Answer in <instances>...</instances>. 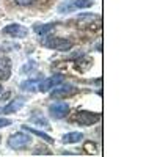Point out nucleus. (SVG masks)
Here are the masks:
<instances>
[{"mask_svg": "<svg viewBox=\"0 0 157 157\" xmlns=\"http://www.w3.org/2000/svg\"><path fill=\"white\" fill-rule=\"evenodd\" d=\"M5 35H10L13 38H25L29 35V30L27 27H24V25H19V24H10L2 30Z\"/></svg>", "mask_w": 157, "mask_h": 157, "instance_id": "nucleus-6", "label": "nucleus"}, {"mask_svg": "<svg viewBox=\"0 0 157 157\" xmlns=\"http://www.w3.org/2000/svg\"><path fill=\"white\" fill-rule=\"evenodd\" d=\"M63 75H60V74H57V75H52L50 78H46V80H43V82H39V85H38V90L39 91H43V93H46V91H49L54 85H57V83H60V82H63Z\"/></svg>", "mask_w": 157, "mask_h": 157, "instance_id": "nucleus-8", "label": "nucleus"}, {"mask_svg": "<svg viewBox=\"0 0 157 157\" xmlns=\"http://www.w3.org/2000/svg\"><path fill=\"white\" fill-rule=\"evenodd\" d=\"M11 74V61L10 58H0V80H6Z\"/></svg>", "mask_w": 157, "mask_h": 157, "instance_id": "nucleus-10", "label": "nucleus"}, {"mask_svg": "<svg viewBox=\"0 0 157 157\" xmlns=\"http://www.w3.org/2000/svg\"><path fill=\"white\" fill-rule=\"evenodd\" d=\"M10 124H11L10 120H6V118H0V127H6V126H10Z\"/></svg>", "mask_w": 157, "mask_h": 157, "instance_id": "nucleus-18", "label": "nucleus"}, {"mask_svg": "<svg viewBox=\"0 0 157 157\" xmlns=\"http://www.w3.org/2000/svg\"><path fill=\"white\" fill-rule=\"evenodd\" d=\"M101 120V115L99 113H93V112H88V110H80L74 115V121H77L78 124L82 126H91V124H96Z\"/></svg>", "mask_w": 157, "mask_h": 157, "instance_id": "nucleus-1", "label": "nucleus"}, {"mask_svg": "<svg viewBox=\"0 0 157 157\" xmlns=\"http://www.w3.org/2000/svg\"><path fill=\"white\" fill-rule=\"evenodd\" d=\"M69 113V105L64 102H57V104H50L49 107V115L55 120H61Z\"/></svg>", "mask_w": 157, "mask_h": 157, "instance_id": "nucleus-5", "label": "nucleus"}, {"mask_svg": "<svg viewBox=\"0 0 157 157\" xmlns=\"http://www.w3.org/2000/svg\"><path fill=\"white\" fill-rule=\"evenodd\" d=\"M77 91V88L75 86H72V85H69V83H64V85H61L60 88H57V90H54L50 93V96H54V98H61V96H71V94H74Z\"/></svg>", "mask_w": 157, "mask_h": 157, "instance_id": "nucleus-9", "label": "nucleus"}, {"mask_svg": "<svg viewBox=\"0 0 157 157\" xmlns=\"http://www.w3.org/2000/svg\"><path fill=\"white\" fill-rule=\"evenodd\" d=\"M36 2V0H14V3H17L19 6H30Z\"/></svg>", "mask_w": 157, "mask_h": 157, "instance_id": "nucleus-17", "label": "nucleus"}, {"mask_svg": "<svg viewBox=\"0 0 157 157\" xmlns=\"http://www.w3.org/2000/svg\"><path fill=\"white\" fill-rule=\"evenodd\" d=\"M55 29V24H44V25H41V24H38V25H35V30H36V33L38 35H47L49 32H52Z\"/></svg>", "mask_w": 157, "mask_h": 157, "instance_id": "nucleus-14", "label": "nucleus"}, {"mask_svg": "<svg viewBox=\"0 0 157 157\" xmlns=\"http://www.w3.org/2000/svg\"><path fill=\"white\" fill-rule=\"evenodd\" d=\"M30 143H32V137L24 132H17L8 138V146L13 149H22L25 146H29Z\"/></svg>", "mask_w": 157, "mask_h": 157, "instance_id": "nucleus-2", "label": "nucleus"}, {"mask_svg": "<svg viewBox=\"0 0 157 157\" xmlns=\"http://www.w3.org/2000/svg\"><path fill=\"white\" fill-rule=\"evenodd\" d=\"M22 129L25 130V132H33L35 135L41 137V138H43V140H46L47 143H54V138H52L50 135H47V134L41 132V130H38V129H33V127H29V126H22Z\"/></svg>", "mask_w": 157, "mask_h": 157, "instance_id": "nucleus-11", "label": "nucleus"}, {"mask_svg": "<svg viewBox=\"0 0 157 157\" xmlns=\"http://www.w3.org/2000/svg\"><path fill=\"white\" fill-rule=\"evenodd\" d=\"M36 68H38V64H36L35 61H29L27 64H24L21 71L25 74V72H32V71H33V69H36Z\"/></svg>", "mask_w": 157, "mask_h": 157, "instance_id": "nucleus-16", "label": "nucleus"}, {"mask_svg": "<svg viewBox=\"0 0 157 157\" xmlns=\"http://www.w3.org/2000/svg\"><path fill=\"white\" fill-rule=\"evenodd\" d=\"M38 85H39L38 78H30V80L22 82V83H21V88L25 90V91H36V90H38Z\"/></svg>", "mask_w": 157, "mask_h": 157, "instance_id": "nucleus-12", "label": "nucleus"}, {"mask_svg": "<svg viewBox=\"0 0 157 157\" xmlns=\"http://www.w3.org/2000/svg\"><path fill=\"white\" fill-rule=\"evenodd\" d=\"M85 152H88V154H96V152H98V145H96V143H93V141H86V143H85Z\"/></svg>", "mask_w": 157, "mask_h": 157, "instance_id": "nucleus-15", "label": "nucleus"}, {"mask_svg": "<svg viewBox=\"0 0 157 157\" xmlns=\"http://www.w3.org/2000/svg\"><path fill=\"white\" fill-rule=\"evenodd\" d=\"M46 47L55 49V50H69L72 47V43L66 38H58V36H49L44 41Z\"/></svg>", "mask_w": 157, "mask_h": 157, "instance_id": "nucleus-3", "label": "nucleus"}, {"mask_svg": "<svg viewBox=\"0 0 157 157\" xmlns=\"http://www.w3.org/2000/svg\"><path fill=\"white\" fill-rule=\"evenodd\" d=\"M25 104V99L24 98H16V99H13L11 102H8L6 105L0 110V113L2 115H10V113H14V112H17L22 105Z\"/></svg>", "mask_w": 157, "mask_h": 157, "instance_id": "nucleus-7", "label": "nucleus"}, {"mask_svg": "<svg viewBox=\"0 0 157 157\" xmlns=\"http://www.w3.org/2000/svg\"><path fill=\"white\" fill-rule=\"evenodd\" d=\"M83 138V135L80 132H68L66 135H63V141L64 143H77Z\"/></svg>", "mask_w": 157, "mask_h": 157, "instance_id": "nucleus-13", "label": "nucleus"}, {"mask_svg": "<svg viewBox=\"0 0 157 157\" xmlns=\"http://www.w3.org/2000/svg\"><path fill=\"white\" fill-rule=\"evenodd\" d=\"M93 5V0H64L61 6L58 8L60 13H69L75 8H88Z\"/></svg>", "mask_w": 157, "mask_h": 157, "instance_id": "nucleus-4", "label": "nucleus"}, {"mask_svg": "<svg viewBox=\"0 0 157 157\" xmlns=\"http://www.w3.org/2000/svg\"><path fill=\"white\" fill-rule=\"evenodd\" d=\"M0 140H2V138H0Z\"/></svg>", "mask_w": 157, "mask_h": 157, "instance_id": "nucleus-20", "label": "nucleus"}, {"mask_svg": "<svg viewBox=\"0 0 157 157\" xmlns=\"http://www.w3.org/2000/svg\"><path fill=\"white\" fill-rule=\"evenodd\" d=\"M0 91H2V86H0Z\"/></svg>", "mask_w": 157, "mask_h": 157, "instance_id": "nucleus-19", "label": "nucleus"}]
</instances>
